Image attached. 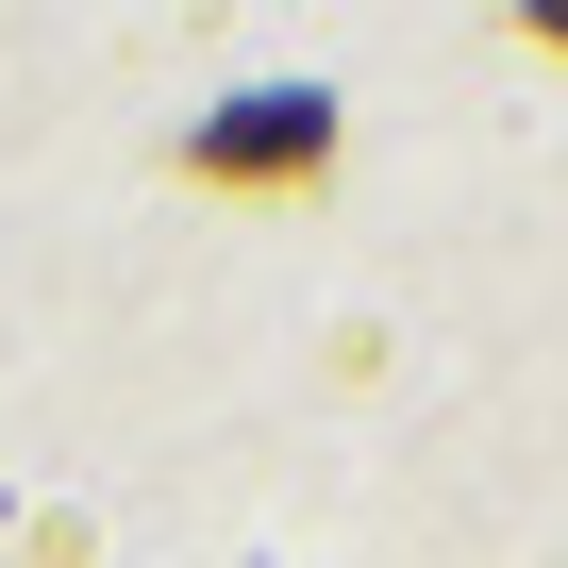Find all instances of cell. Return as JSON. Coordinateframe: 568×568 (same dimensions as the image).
I'll return each mask as SVG.
<instances>
[{"mask_svg": "<svg viewBox=\"0 0 568 568\" xmlns=\"http://www.w3.org/2000/svg\"><path fill=\"white\" fill-rule=\"evenodd\" d=\"M518 18H535V34H551V51H568V0H518Z\"/></svg>", "mask_w": 568, "mask_h": 568, "instance_id": "2", "label": "cell"}, {"mask_svg": "<svg viewBox=\"0 0 568 568\" xmlns=\"http://www.w3.org/2000/svg\"><path fill=\"white\" fill-rule=\"evenodd\" d=\"M318 151H335V101L302 84V101H234V118H201L184 168H201V184H302Z\"/></svg>", "mask_w": 568, "mask_h": 568, "instance_id": "1", "label": "cell"}]
</instances>
